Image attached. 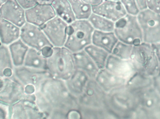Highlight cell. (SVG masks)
Returning <instances> with one entry per match:
<instances>
[{
	"label": "cell",
	"mask_w": 160,
	"mask_h": 119,
	"mask_svg": "<svg viewBox=\"0 0 160 119\" xmlns=\"http://www.w3.org/2000/svg\"><path fill=\"white\" fill-rule=\"evenodd\" d=\"M95 80L107 94L125 86L128 82L126 80L118 76L105 68L100 69Z\"/></svg>",
	"instance_id": "cell-18"
},
{
	"label": "cell",
	"mask_w": 160,
	"mask_h": 119,
	"mask_svg": "<svg viewBox=\"0 0 160 119\" xmlns=\"http://www.w3.org/2000/svg\"><path fill=\"white\" fill-rule=\"evenodd\" d=\"M113 1H120V0H113Z\"/></svg>",
	"instance_id": "cell-40"
},
{
	"label": "cell",
	"mask_w": 160,
	"mask_h": 119,
	"mask_svg": "<svg viewBox=\"0 0 160 119\" xmlns=\"http://www.w3.org/2000/svg\"><path fill=\"white\" fill-rule=\"evenodd\" d=\"M148 8L160 14V0H147Z\"/></svg>",
	"instance_id": "cell-32"
},
{
	"label": "cell",
	"mask_w": 160,
	"mask_h": 119,
	"mask_svg": "<svg viewBox=\"0 0 160 119\" xmlns=\"http://www.w3.org/2000/svg\"><path fill=\"white\" fill-rule=\"evenodd\" d=\"M88 20L96 30L114 32L115 22L102 16L92 13Z\"/></svg>",
	"instance_id": "cell-29"
},
{
	"label": "cell",
	"mask_w": 160,
	"mask_h": 119,
	"mask_svg": "<svg viewBox=\"0 0 160 119\" xmlns=\"http://www.w3.org/2000/svg\"><path fill=\"white\" fill-rule=\"evenodd\" d=\"M94 30L88 20H76L68 24L64 47L73 53L84 50L92 44Z\"/></svg>",
	"instance_id": "cell-5"
},
{
	"label": "cell",
	"mask_w": 160,
	"mask_h": 119,
	"mask_svg": "<svg viewBox=\"0 0 160 119\" xmlns=\"http://www.w3.org/2000/svg\"><path fill=\"white\" fill-rule=\"evenodd\" d=\"M105 68L128 81L137 72L130 59H122L112 54L107 59Z\"/></svg>",
	"instance_id": "cell-17"
},
{
	"label": "cell",
	"mask_w": 160,
	"mask_h": 119,
	"mask_svg": "<svg viewBox=\"0 0 160 119\" xmlns=\"http://www.w3.org/2000/svg\"><path fill=\"white\" fill-rule=\"evenodd\" d=\"M92 12L116 22L128 14L120 1L102 0L97 5L92 6Z\"/></svg>",
	"instance_id": "cell-15"
},
{
	"label": "cell",
	"mask_w": 160,
	"mask_h": 119,
	"mask_svg": "<svg viewBox=\"0 0 160 119\" xmlns=\"http://www.w3.org/2000/svg\"><path fill=\"white\" fill-rule=\"evenodd\" d=\"M106 96L107 93L95 79H90L82 94L77 99L80 108L102 110L107 108Z\"/></svg>",
	"instance_id": "cell-8"
},
{
	"label": "cell",
	"mask_w": 160,
	"mask_h": 119,
	"mask_svg": "<svg viewBox=\"0 0 160 119\" xmlns=\"http://www.w3.org/2000/svg\"><path fill=\"white\" fill-rule=\"evenodd\" d=\"M26 22L42 27L56 16L51 4L37 3L25 10Z\"/></svg>",
	"instance_id": "cell-14"
},
{
	"label": "cell",
	"mask_w": 160,
	"mask_h": 119,
	"mask_svg": "<svg viewBox=\"0 0 160 119\" xmlns=\"http://www.w3.org/2000/svg\"><path fill=\"white\" fill-rule=\"evenodd\" d=\"M137 19L142 30L144 43H160V14L147 8L140 11Z\"/></svg>",
	"instance_id": "cell-7"
},
{
	"label": "cell",
	"mask_w": 160,
	"mask_h": 119,
	"mask_svg": "<svg viewBox=\"0 0 160 119\" xmlns=\"http://www.w3.org/2000/svg\"><path fill=\"white\" fill-rule=\"evenodd\" d=\"M118 40L114 32H102L94 30L92 37V44L98 47L109 54L113 49Z\"/></svg>",
	"instance_id": "cell-21"
},
{
	"label": "cell",
	"mask_w": 160,
	"mask_h": 119,
	"mask_svg": "<svg viewBox=\"0 0 160 119\" xmlns=\"http://www.w3.org/2000/svg\"><path fill=\"white\" fill-rule=\"evenodd\" d=\"M20 38L29 48L38 51L53 47L41 27L27 22L21 28Z\"/></svg>",
	"instance_id": "cell-10"
},
{
	"label": "cell",
	"mask_w": 160,
	"mask_h": 119,
	"mask_svg": "<svg viewBox=\"0 0 160 119\" xmlns=\"http://www.w3.org/2000/svg\"><path fill=\"white\" fill-rule=\"evenodd\" d=\"M84 50L94 61L99 69L105 68L107 59L110 54L108 52L93 44L88 46Z\"/></svg>",
	"instance_id": "cell-27"
},
{
	"label": "cell",
	"mask_w": 160,
	"mask_h": 119,
	"mask_svg": "<svg viewBox=\"0 0 160 119\" xmlns=\"http://www.w3.org/2000/svg\"><path fill=\"white\" fill-rule=\"evenodd\" d=\"M10 116L14 119H46L36 101L23 99L11 105Z\"/></svg>",
	"instance_id": "cell-13"
},
{
	"label": "cell",
	"mask_w": 160,
	"mask_h": 119,
	"mask_svg": "<svg viewBox=\"0 0 160 119\" xmlns=\"http://www.w3.org/2000/svg\"><path fill=\"white\" fill-rule=\"evenodd\" d=\"M50 75L47 70H38L24 66H15L12 76L25 86L32 85L36 90Z\"/></svg>",
	"instance_id": "cell-12"
},
{
	"label": "cell",
	"mask_w": 160,
	"mask_h": 119,
	"mask_svg": "<svg viewBox=\"0 0 160 119\" xmlns=\"http://www.w3.org/2000/svg\"><path fill=\"white\" fill-rule=\"evenodd\" d=\"M21 28L13 23L0 19V42L10 45L20 39Z\"/></svg>",
	"instance_id": "cell-22"
},
{
	"label": "cell",
	"mask_w": 160,
	"mask_h": 119,
	"mask_svg": "<svg viewBox=\"0 0 160 119\" xmlns=\"http://www.w3.org/2000/svg\"><path fill=\"white\" fill-rule=\"evenodd\" d=\"M76 20H88L93 13L92 6L85 0H68Z\"/></svg>",
	"instance_id": "cell-28"
},
{
	"label": "cell",
	"mask_w": 160,
	"mask_h": 119,
	"mask_svg": "<svg viewBox=\"0 0 160 119\" xmlns=\"http://www.w3.org/2000/svg\"><path fill=\"white\" fill-rule=\"evenodd\" d=\"M155 50H156V53L158 55V57L160 61V43H158L155 44H153Z\"/></svg>",
	"instance_id": "cell-36"
},
{
	"label": "cell",
	"mask_w": 160,
	"mask_h": 119,
	"mask_svg": "<svg viewBox=\"0 0 160 119\" xmlns=\"http://www.w3.org/2000/svg\"><path fill=\"white\" fill-rule=\"evenodd\" d=\"M36 103L46 119H67L73 110H79L78 99L70 94L65 81L50 76L36 90Z\"/></svg>",
	"instance_id": "cell-1"
},
{
	"label": "cell",
	"mask_w": 160,
	"mask_h": 119,
	"mask_svg": "<svg viewBox=\"0 0 160 119\" xmlns=\"http://www.w3.org/2000/svg\"><path fill=\"white\" fill-rule=\"evenodd\" d=\"M37 2L41 4H51L53 0H36Z\"/></svg>",
	"instance_id": "cell-38"
},
{
	"label": "cell",
	"mask_w": 160,
	"mask_h": 119,
	"mask_svg": "<svg viewBox=\"0 0 160 119\" xmlns=\"http://www.w3.org/2000/svg\"><path fill=\"white\" fill-rule=\"evenodd\" d=\"M73 53L65 47L52 48L47 58V71L51 76L65 81L75 70Z\"/></svg>",
	"instance_id": "cell-4"
},
{
	"label": "cell",
	"mask_w": 160,
	"mask_h": 119,
	"mask_svg": "<svg viewBox=\"0 0 160 119\" xmlns=\"http://www.w3.org/2000/svg\"><path fill=\"white\" fill-rule=\"evenodd\" d=\"M139 11L147 9V0H135Z\"/></svg>",
	"instance_id": "cell-35"
},
{
	"label": "cell",
	"mask_w": 160,
	"mask_h": 119,
	"mask_svg": "<svg viewBox=\"0 0 160 119\" xmlns=\"http://www.w3.org/2000/svg\"><path fill=\"white\" fill-rule=\"evenodd\" d=\"M75 69L82 70L90 79H95L100 69L84 50L73 53Z\"/></svg>",
	"instance_id": "cell-20"
},
{
	"label": "cell",
	"mask_w": 160,
	"mask_h": 119,
	"mask_svg": "<svg viewBox=\"0 0 160 119\" xmlns=\"http://www.w3.org/2000/svg\"><path fill=\"white\" fill-rule=\"evenodd\" d=\"M132 48L133 45L118 41L115 46L111 54L122 59L130 60Z\"/></svg>",
	"instance_id": "cell-30"
},
{
	"label": "cell",
	"mask_w": 160,
	"mask_h": 119,
	"mask_svg": "<svg viewBox=\"0 0 160 119\" xmlns=\"http://www.w3.org/2000/svg\"><path fill=\"white\" fill-rule=\"evenodd\" d=\"M51 5L56 16L62 19L68 24L76 20V17L68 0H53Z\"/></svg>",
	"instance_id": "cell-24"
},
{
	"label": "cell",
	"mask_w": 160,
	"mask_h": 119,
	"mask_svg": "<svg viewBox=\"0 0 160 119\" xmlns=\"http://www.w3.org/2000/svg\"><path fill=\"white\" fill-rule=\"evenodd\" d=\"M140 106L141 93L126 85L107 94V108L117 119L133 118Z\"/></svg>",
	"instance_id": "cell-2"
},
{
	"label": "cell",
	"mask_w": 160,
	"mask_h": 119,
	"mask_svg": "<svg viewBox=\"0 0 160 119\" xmlns=\"http://www.w3.org/2000/svg\"><path fill=\"white\" fill-rule=\"evenodd\" d=\"M89 79L85 72L76 69L71 77L65 81V83L70 94L78 98L82 94Z\"/></svg>",
	"instance_id": "cell-19"
},
{
	"label": "cell",
	"mask_w": 160,
	"mask_h": 119,
	"mask_svg": "<svg viewBox=\"0 0 160 119\" xmlns=\"http://www.w3.org/2000/svg\"><path fill=\"white\" fill-rule=\"evenodd\" d=\"M25 12L16 0H6L0 7V19L21 28L26 22Z\"/></svg>",
	"instance_id": "cell-16"
},
{
	"label": "cell",
	"mask_w": 160,
	"mask_h": 119,
	"mask_svg": "<svg viewBox=\"0 0 160 119\" xmlns=\"http://www.w3.org/2000/svg\"><path fill=\"white\" fill-rule=\"evenodd\" d=\"M130 60L141 75L154 78L159 72L160 61L153 44L143 42L133 46Z\"/></svg>",
	"instance_id": "cell-3"
},
{
	"label": "cell",
	"mask_w": 160,
	"mask_h": 119,
	"mask_svg": "<svg viewBox=\"0 0 160 119\" xmlns=\"http://www.w3.org/2000/svg\"><path fill=\"white\" fill-rule=\"evenodd\" d=\"M23 66L38 70L47 71V58L40 51L29 48L25 56Z\"/></svg>",
	"instance_id": "cell-23"
},
{
	"label": "cell",
	"mask_w": 160,
	"mask_h": 119,
	"mask_svg": "<svg viewBox=\"0 0 160 119\" xmlns=\"http://www.w3.org/2000/svg\"><path fill=\"white\" fill-rule=\"evenodd\" d=\"M14 68L9 49L5 45L0 46V77L12 76Z\"/></svg>",
	"instance_id": "cell-26"
},
{
	"label": "cell",
	"mask_w": 160,
	"mask_h": 119,
	"mask_svg": "<svg viewBox=\"0 0 160 119\" xmlns=\"http://www.w3.org/2000/svg\"><path fill=\"white\" fill-rule=\"evenodd\" d=\"M29 47L20 38L9 46V50L14 66L23 65L25 56Z\"/></svg>",
	"instance_id": "cell-25"
},
{
	"label": "cell",
	"mask_w": 160,
	"mask_h": 119,
	"mask_svg": "<svg viewBox=\"0 0 160 119\" xmlns=\"http://www.w3.org/2000/svg\"><path fill=\"white\" fill-rule=\"evenodd\" d=\"M85 1L91 5L92 6H94L99 4L102 0H85Z\"/></svg>",
	"instance_id": "cell-37"
},
{
	"label": "cell",
	"mask_w": 160,
	"mask_h": 119,
	"mask_svg": "<svg viewBox=\"0 0 160 119\" xmlns=\"http://www.w3.org/2000/svg\"><path fill=\"white\" fill-rule=\"evenodd\" d=\"M114 32L118 41L128 44L138 45L143 42L137 16L128 14L117 21Z\"/></svg>",
	"instance_id": "cell-6"
},
{
	"label": "cell",
	"mask_w": 160,
	"mask_h": 119,
	"mask_svg": "<svg viewBox=\"0 0 160 119\" xmlns=\"http://www.w3.org/2000/svg\"><path fill=\"white\" fill-rule=\"evenodd\" d=\"M9 105L0 101V118H7L10 116Z\"/></svg>",
	"instance_id": "cell-33"
},
{
	"label": "cell",
	"mask_w": 160,
	"mask_h": 119,
	"mask_svg": "<svg viewBox=\"0 0 160 119\" xmlns=\"http://www.w3.org/2000/svg\"><path fill=\"white\" fill-rule=\"evenodd\" d=\"M24 87L12 76L3 78V84L0 89V101L11 106L22 99H35V94H26Z\"/></svg>",
	"instance_id": "cell-9"
},
{
	"label": "cell",
	"mask_w": 160,
	"mask_h": 119,
	"mask_svg": "<svg viewBox=\"0 0 160 119\" xmlns=\"http://www.w3.org/2000/svg\"><path fill=\"white\" fill-rule=\"evenodd\" d=\"M128 14L137 16L139 13L135 0H120Z\"/></svg>",
	"instance_id": "cell-31"
},
{
	"label": "cell",
	"mask_w": 160,
	"mask_h": 119,
	"mask_svg": "<svg viewBox=\"0 0 160 119\" xmlns=\"http://www.w3.org/2000/svg\"><path fill=\"white\" fill-rule=\"evenodd\" d=\"M25 10L32 7L37 2L36 0H16Z\"/></svg>",
	"instance_id": "cell-34"
},
{
	"label": "cell",
	"mask_w": 160,
	"mask_h": 119,
	"mask_svg": "<svg viewBox=\"0 0 160 119\" xmlns=\"http://www.w3.org/2000/svg\"><path fill=\"white\" fill-rule=\"evenodd\" d=\"M6 1V0H0V7L2 6V5Z\"/></svg>",
	"instance_id": "cell-39"
},
{
	"label": "cell",
	"mask_w": 160,
	"mask_h": 119,
	"mask_svg": "<svg viewBox=\"0 0 160 119\" xmlns=\"http://www.w3.org/2000/svg\"><path fill=\"white\" fill-rule=\"evenodd\" d=\"M68 26L66 21L56 16L41 28L52 46L61 47L65 44Z\"/></svg>",
	"instance_id": "cell-11"
}]
</instances>
